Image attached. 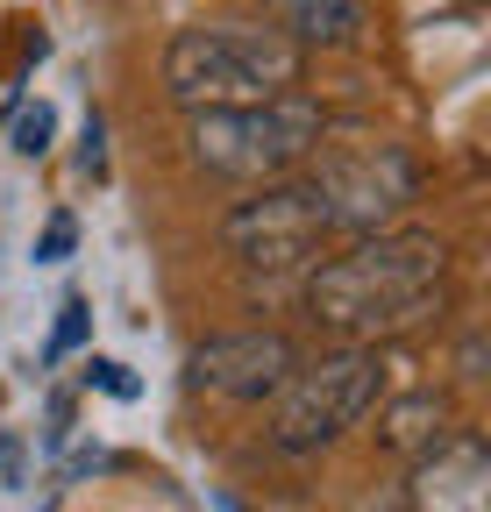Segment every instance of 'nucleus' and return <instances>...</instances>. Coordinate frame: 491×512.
I'll use <instances>...</instances> for the list:
<instances>
[{"instance_id": "nucleus-1", "label": "nucleus", "mask_w": 491, "mask_h": 512, "mask_svg": "<svg viewBox=\"0 0 491 512\" xmlns=\"http://www.w3.org/2000/svg\"><path fill=\"white\" fill-rule=\"evenodd\" d=\"M456 249L435 228H378L306 271L299 306L328 342H399L435 328L456 299Z\"/></svg>"}, {"instance_id": "nucleus-2", "label": "nucleus", "mask_w": 491, "mask_h": 512, "mask_svg": "<svg viewBox=\"0 0 491 512\" xmlns=\"http://www.w3.org/2000/svg\"><path fill=\"white\" fill-rule=\"evenodd\" d=\"M157 79H164V100L178 114L278 100V93L306 86V50L285 29H264V22H186L164 43Z\"/></svg>"}, {"instance_id": "nucleus-3", "label": "nucleus", "mask_w": 491, "mask_h": 512, "mask_svg": "<svg viewBox=\"0 0 491 512\" xmlns=\"http://www.w3.org/2000/svg\"><path fill=\"white\" fill-rule=\"evenodd\" d=\"M186 164L207 178H235V185H264L299 171L328 143V114L306 93H278V100H242V107H193L186 114Z\"/></svg>"}, {"instance_id": "nucleus-4", "label": "nucleus", "mask_w": 491, "mask_h": 512, "mask_svg": "<svg viewBox=\"0 0 491 512\" xmlns=\"http://www.w3.org/2000/svg\"><path fill=\"white\" fill-rule=\"evenodd\" d=\"M385 392L378 342H335L321 356H299L292 377L271 392V448L278 456H321L335 448Z\"/></svg>"}, {"instance_id": "nucleus-5", "label": "nucleus", "mask_w": 491, "mask_h": 512, "mask_svg": "<svg viewBox=\"0 0 491 512\" xmlns=\"http://www.w3.org/2000/svg\"><path fill=\"white\" fill-rule=\"evenodd\" d=\"M328 207H321V192L314 178H264L250 200H235L221 214V249L235 256L242 271H264V278H292V271H314L321 264V249H328Z\"/></svg>"}, {"instance_id": "nucleus-6", "label": "nucleus", "mask_w": 491, "mask_h": 512, "mask_svg": "<svg viewBox=\"0 0 491 512\" xmlns=\"http://www.w3.org/2000/svg\"><path fill=\"white\" fill-rule=\"evenodd\" d=\"M306 178H314L335 235L399 228L420 200V164L399 143H321L306 157Z\"/></svg>"}, {"instance_id": "nucleus-7", "label": "nucleus", "mask_w": 491, "mask_h": 512, "mask_svg": "<svg viewBox=\"0 0 491 512\" xmlns=\"http://www.w3.org/2000/svg\"><path fill=\"white\" fill-rule=\"evenodd\" d=\"M292 363H299V342L285 328H235V335H207L186 356V384L228 406H264L292 377Z\"/></svg>"}, {"instance_id": "nucleus-8", "label": "nucleus", "mask_w": 491, "mask_h": 512, "mask_svg": "<svg viewBox=\"0 0 491 512\" xmlns=\"http://www.w3.org/2000/svg\"><path fill=\"white\" fill-rule=\"evenodd\" d=\"M406 498H413V512H491V448H484V434L449 427L435 448H420Z\"/></svg>"}, {"instance_id": "nucleus-9", "label": "nucleus", "mask_w": 491, "mask_h": 512, "mask_svg": "<svg viewBox=\"0 0 491 512\" xmlns=\"http://www.w3.org/2000/svg\"><path fill=\"white\" fill-rule=\"evenodd\" d=\"M264 8L299 50H356L363 43V8L356 0H264Z\"/></svg>"}, {"instance_id": "nucleus-10", "label": "nucleus", "mask_w": 491, "mask_h": 512, "mask_svg": "<svg viewBox=\"0 0 491 512\" xmlns=\"http://www.w3.org/2000/svg\"><path fill=\"white\" fill-rule=\"evenodd\" d=\"M456 427V399L442 392V384H420V392L392 399L385 420H378V441L399 448V456H420V448H435L442 434Z\"/></svg>"}, {"instance_id": "nucleus-11", "label": "nucleus", "mask_w": 491, "mask_h": 512, "mask_svg": "<svg viewBox=\"0 0 491 512\" xmlns=\"http://www.w3.org/2000/svg\"><path fill=\"white\" fill-rule=\"evenodd\" d=\"M50 136H57V114H50V107H29V114L15 121V150H22V157H43Z\"/></svg>"}, {"instance_id": "nucleus-12", "label": "nucleus", "mask_w": 491, "mask_h": 512, "mask_svg": "<svg viewBox=\"0 0 491 512\" xmlns=\"http://www.w3.org/2000/svg\"><path fill=\"white\" fill-rule=\"evenodd\" d=\"M86 384H100V392H114V399H136V377L129 370H121V363H86Z\"/></svg>"}, {"instance_id": "nucleus-13", "label": "nucleus", "mask_w": 491, "mask_h": 512, "mask_svg": "<svg viewBox=\"0 0 491 512\" xmlns=\"http://www.w3.org/2000/svg\"><path fill=\"white\" fill-rule=\"evenodd\" d=\"M79 335H86V299H72V306H65V320H57V342H50V356L79 349Z\"/></svg>"}, {"instance_id": "nucleus-14", "label": "nucleus", "mask_w": 491, "mask_h": 512, "mask_svg": "<svg viewBox=\"0 0 491 512\" xmlns=\"http://www.w3.org/2000/svg\"><path fill=\"white\" fill-rule=\"evenodd\" d=\"M36 256H43V264H65V256H72V221H65V214L43 228V249H36Z\"/></svg>"}]
</instances>
